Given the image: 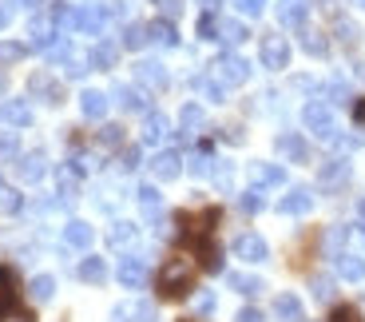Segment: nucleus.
<instances>
[{
	"mask_svg": "<svg viewBox=\"0 0 365 322\" xmlns=\"http://www.w3.org/2000/svg\"><path fill=\"white\" fill-rule=\"evenodd\" d=\"M314 207V191L310 187H290V191L282 195V203H278V211L282 215H306Z\"/></svg>",
	"mask_w": 365,
	"mask_h": 322,
	"instance_id": "nucleus-10",
	"label": "nucleus"
},
{
	"mask_svg": "<svg viewBox=\"0 0 365 322\" xmlns=\"http://www.w3.org/2000/svg\"><path fill=\"white\" fill-rule=\"evenodd\" d=\"M334 263H338V275L346 278V283H361V278H365V258L341 251V255H334Z\"/></svg>",
	"mask_w": 365,
	"mask_h": 322,
	"instance_id": "nucleus-22",
	"label": "nucleus"
},
{
	"mask_svg": "<svg viewBox=\"0 0 365 322\" xmlns=\"http://www.w3.org/2000/svg\"><path fill=\"white\" fill-rule=\"evenodd\" d=\"M20 179H28V183H36V179H44V171H48V159H44V151H32V156H24L20 159Z\"/></svg>",
	"mask_w": 365,
	"mask_h": 322,
	"instance_id": "nucleus-25",
	"label": "nucleus"
},
{
	"mask_svg": "<svg viewBox=\"0 0 365 322\" xmlns=\"http://www.w3.org/2000/svg\"><path fill=\"white\" fill-rule=\"evenodd\" d=\"M76 275H80L83 283H103V278H108V263H103V258H83Z\"/></svg>",
	"mask_w": 365,
	"mask_h": 322,
	"instance_id": "nucleus-33",
	"label": "nucleus"
},
{
	"mask_svg": "<svg viewBox=\"0 0 365 322\" xmlns=\"http://www.w3.org/2000/svg\"><path fill=\"white\" fill-rule=\"evenodd\" d=\"M0 92H4V76H0Z\"/></svg>",
	"mask_w": 365,
	"mask_h": 322,
	"instance_id": "nucleus-59",
	"label": "nucleus"
},
{
	"mask_svg": "<svg viewBox=\"0 0 365 322\" xmlns=\"http://www.w3.org/2000/svg\"><path fill=\"white\" fill-rule=\"evenodd\" d=\"M135 80L147 84V88H155V92H163V88H167V68L159 64V60H139V64H135Z\"/></svg>",
	"mask_w": 365,
	"mask_h": 322,
	"instance_id": "nucleus-14",
	"label": "nucleus"
},
{
	"mask_svg": "<svg viewBox=\"0 0 365 322\" xmlns=\"http://www.w3.org/2000/svg\"><path fill=\"white\" fill-rule=\"evenodd\" d=\"M349 179V159H326V163H322V171H318V183L322 187H329V191H334V187H341Z\"/></svg>",
	"mask_w": 365,
	"mask_h": 322,
	"instance_id": "nucleus-13",
	"label": "nucleus"
},
{
	"mask_svg": "<svg viewBox=\"0 0 365 322\" xmlns=\"http://www.w3.org/2000/svg\"><path fill=\"white\" fill-rule=\"evenodd\" d=\"M179 9H182V0H163V12H167V16H179Z\"/></svg>",
	"mask_w": 365,
	"mask_h": 322,
	"instance_id": "nucleus-54",
	"label": "nucleus"
},
{
	"mask_svg": "<svg viewBox=\"0 0 365 322\" xmlns=\"http://www.w3.org/2000/svg\"><path fill=\"white\" fill-rule=\"evenodd\" d=\"M326 100H329V104H349V88H346L341 80L326 84Z\"/></svg>",
	"mask_w": 365,
	"mask_h": 322,
	"instance_id": "nucleus-45",
	"label": "nucleus"
},
{
	"mask_svg": "<svg viewBox=\"0 0 365 322\" xmlns=\"http://www.w3.org/2000/svg\"><path fill=\"white\" fill-rule=\"evenodd\" d=\"M135 199H139V207H143L147 219H159V211H163V195H159L155 187H139Z\"/></svg>",
	"mask_w": 365,
	"mask_h": 322,
	"instance_id": "nucleus-28",
	"label": "nucleus"
},
{
	"mask_svg": "<svg viewBox=\"0 0 365 322\" xmlns=\"http://www.w3.org/2000/svg\"><path fill=\"white\" fill-rule=\"evenodd\" d=\"M135 239H139V227H135V223H128V219L111 223V231H108V247L123 251V247H131Z\"/></svg>",
	"mask_w": 365,
	"mask_h": 322,
	"instance_id": "nucleus-23",
	"label": "nucleus"
},
{
	"mask_svg": "<svg viewBox=\"0 0 365 322\" xmlns=\"http://www.w3.org/2000/svg\"><path fill=\"white\" fill-rule=\"evenodd\" d=\"M151 171H155V179L167 183V179H175V175L182 171V156L179 151H159V156L151 159Z\"/></svg>",
	"mask_w": 365,
	"mask_h": 322,
	"instance_id": "nucleus-21",
	"label": "nucleus"
},
{
	"mask_svg": "<svg viewBox=\"0 0 365 322\" xmlns=\"http://www.w3.org/2000/svg\"><path fill=\"white\" fill-rule=\"evenodd\" d=\"M306 16H310V0H278V20L286 28H306Z\"/></svg>",
	"mask_w": 365,
	"mask_h": 322,
	"instance_id": "nucleus-11",
	"label": "nucleus"
},
{
	"mask_svg": "<svg viewBox=\"0 0 365 322\" xmlns=\"http://www.w3.org/2000/svg\"><path fill=\"white\" fill-rule=\"evenodd\" d=\"M195 275H199V263L191 255H171L159 267V298H182L195 291Z\"/></svg>",
	"mask_w": 365,
	"mask_h": 322,
	"instance_id": "nucleus-1",
	"label": "nucleus"
},
{
	"mask_svg": "<svg viewBox=\"0 0 365 322\" xmlns=\"http://www.w3.org/2000/svg\"><path fill=\"white\" fill-rule=\"evenodd\" d=\"M187 167H191V175H199V179H202V175H215V159H210L207 151H195Z\"/></svg>",
	"mask_w": 365,
	"mask_h": 322,
	"instance_id": "nucleus-41",
	"label": "nucleus"
},
{
	"mask_svg": "<svg viewBox=\"0 0 365 322\" xmlns=\"http://www.w3.org/2000/svg\"><path fill=\"white\" fill-rule=\"evenodd\" d=\"M171 136V120H167L163 111H147V120H143V144H163V139Z\"/></svg>",
	"mask_w": 365,
	"mask_h": 322,
	"instance_id": "nucleus-15",
	"label": "nucleus"
},
{
	"mask_svg": "<svg viewBox=\"0 0 365 322\" xmlns=\"http://www.w3.org/2000/svg\"><path fill=\"white\" fill-rule=\"evenodd\" d=\"M28 36H32V48H36V52H52V44L60 40V36H56V24L48 16H32Z\"/></svg>",
	"mask_w": 365,
	"mask_h": 322,
	"instance_id": "nucleus-9",
	"label": "nucleus"
},
{
	"mask_svg": "<svg viewBox=\"0 0 365 322\" xmlns=\"http://www.w3.org/2000/svg\"><path fill=\"white\" fill-rule=\"evenodd\" d=\"M258 56H262V68H270V72H282L286 64H290V44H286V36H262V48H258Z\"/></svg>",
	"mask_w": 365,
	"mask_h": 322,
	"instance_id": "nucleus-4",
	"label": "nucleus"
},
{
	"mask_svg": "<svg viewBox=\"0 0 365 322\" xmlns=\"http://www.w3.org/2000/svg\"><path fill=\"white\" fill-rule=\"evenodd\" d=\"M329 322H365V318L354 311V306H338V311L329 314Z\"/></svg>",
	"mask_w": 365,
	"mask_h": 322,
	"instance_id": "nucleus-47",
	"label": "nucleus"
},
{
	"mask_svg": "<svg viewBox=\"0 0 365 322\" xmlns=\"http://www.w3.org/2000/svg\"><path fill=\"white\" fill-rule=\"evenodd\" d=\"M199 36L202 40H219V16H215V12H202L199 16Z\"/></svg>",
	"mask_w": 365,
	"mask_h": 322,
	"instance_id": "nucleus-42",
	"label": "nucleus"
},
{
	"mask_svg": "<svg viewBox=\"0 0 365 322\" xmlns=\"http://www.w3.org/2000/svg\"><path fill=\"white\" fill-rule=\"evenodd\" d=\"M52 295H56V278L52 275H36V278H32V298H36V303H48Z\"/></svg>",
	"mask_w": 365,
	"mask_h": 322,
	"instance_id": "nucleus-38",
	"label": "nucleus"
},
{
	"mask_svg": "<svg viewBox=\"0 0 365 322\" xmlns=\"http://www.w3.org/2000/svg\"><path fill=\"white\" fill-rule=\"evenodd\" d=\"M235 322H266L262 311H255V306H242V311L235 314Z\"/></svg>",
	"mask_w": 365,
	"mask_h": 322,
	"instance_id": "nucleus-51",
	"label": "nucleus"
},
{
	"mask_svg": "<svg viewBox=\"0 0 365 322\" xmlns=\"http://www.w3.org/2000/svg\"><path fill=\"white\" fill-rule=\"evenodd\" d=\"M80 108H83L88 120H103V116H108V96L96 92V88H88V92L80 96Z\"/></svg>",
	"mask_w": 365,
	"mask_h": 322,
	"instance_id": "nucleus-26",
	"label": "nucleus"
},
{
	"mask_svg": "<svg viewBox=\"0 0 365 322\" xmlns=\"http://www.w3.org/2000/svg\"><path fill=\"white\" fill-rule=\"evenodd\" d=\"M195 92L207 96V100H215V104L227 100V88H222V84L215 80V76H195Z\"/></svg>",
	"mask_w": 365,
	"mask_h": 322,
	"instance_id": "nucleus-31",
	"label": "nucleus"
},
{
	"mask_svg": "<svg viewBox=\"0 0 365 322\" xmlns=\"http://www.w3.org/2000/svg\"><path fill=\"white\" fill-rule=\"evenodd\" d=\"M123 167H139V148H123Z\"/></svg>",
	"mask_w": 365,
	"mask_h": 322,
	"instance_id": "nucleus-52",
	"label": "nucleus"
},
{
	"mask_svg": "<svg viewBox=\"0 0 365 322\" xmlns=\"http://www.w3.org/2000/svg\"><path fill=\"white\" fill-rule=\"evenodd\" d=\"M230 251H235V258H242V263H266V258H270V247H266L262 235H238V239L230 243Z\"/></svg>",
	"mask_w": 365,
	"mask_h": 322,
	"instance_id": "nucleus-5",
	"label": "nucleus"
},
{
	"mask_svg": "<svg viewBox=\"0 0 365 322\" xmlns=\"http://www.w3.org/2000/svg\"><path fill=\"white\" fill-rule=\"evenodd\" d=\"M250 32H247V24L242 20H219V40L222 44H242Z\"/></svg>",
	"mask_w": 365,
	"mask_h": 322,
	"instance_id": "nucleus-32",
	"label": "nucleus"
},
{
	"mask_svg": "<svg viewBox=\"0 0 365 322\" xmlns=\"http://www.w3.org/2000/svg\"><path fill=\"white\" fill-rule=\"evenodd\" d=\"M195 311H199V314H210V311H215V295H210V291L195 295Z\"/></svg>",
	"mask_w": 365,
	"mask_h": 322,
	"instance_id": "nucleus-49",
	"label": "nucleus"
},
{
	"mask_svg": "<svg viewBox=\"0 0 365 322\" xmlns=\"http://www.w3.org/2000/svg\"><path fill=\"white\" fill-rule=\"evenodd\" d=\"M227 286H230V291H238V295H247V298H255V295H262V291H266L262 278L242 275V271H230V275H227Z\"/></svg>",
	"mask_w": 365,
	"mask_h": 322,
	"instance_id": "nucleus-24",
	"label": "nucleus"
},
{
	"mask_svg": "<svg viewBox=\"0 0 365 322\" xmlns=\"http://www.w3.org/2000/svg\"><path fill=\"white\" fill-rule=\"evenodd\" d=\"M274 314L282 322H302V303L294 295H278L274 298Z\"/></svg>",
	"mask_w": 365,
	"mask_h": 322,
	"instance_id": "nucleus-30",
	"label": "nucleus"
},
{
	"mask_svg": "<svg viewBox=\"0 0 365 322\" xmlns=\"http://www.w3.org/2000/svg\"><path fill=\"white\" fill-rule=\"evenodd\" d=\"M100 144L103 148H119V144H123V128H119V124H108V128L100 131Z\"/></svg>",
	"mask_w": 365,
	"mask_h": 322,
	"instance_id": "nucleus-44",
	"label": "nucleus"
},
{
	"mask_svg": "<svg viewBox=\"0 0 365 322\" xmlns=\"http://www.w3.org/2000/svg\"><path fill=\"white\" fill-rule=\"evenodd\" d=\"M0 120L9 128H28L32 124V104L28 100H4L0 104Z\"/></svg>",
	"mask_w": 365,
	"mask_h": 322,
	"instance_id": "nucleus-12",
	"label": "nucleus"
},
{
	"mask_svg": "<svg viewBox=\"0 0 365 322\" xmlns=\"http://www.w3.org/2000/svg\"><path fill=\"white\" fill-rule=\"evenodd\" d=\"M329 295H334V283H329V278H314V298H322V303H326Z\"/></svg>",
	"mask_w": 365,
	"mask_h": 322,
	"instance_id": "nucleus-50",
	"label": "nucleus"
},
{
	"mask_svg": "<svg viewBox=\"0 0 365 322\" xmlns=\"http://www.w3.org/2000/svg\"><path fill=\"white\" fill-rule=\"evenodd\" d=\"M24 56H28V44H16V40H0V68L20 64Z\"/></svg>",
	"mask_w": 365,
	"mask_h": 322,
	"instance_id": "nucleus-35",
	"label": "nucleus"
},
{
	"mask_svg": "<svg viewBox=\"0 0 365 322\" xmlns=\"http://www.w3.org/2000/svg\"><path fill=\"white\" fill-rule=\"evenodd\" d=\"M115 278L128 291H139V286L147 283V263L139 255H128V258H119V267H115Z\"/></svg>",
	"mask_w": 365,
	"mask_h": 322,
	"instance_id": "nucleus-7",
	"label": "nucleus"
},
{
	"mask_svg": "<svg viewBox=\"0 0 365 322\" xmlns=\"http://www.w3.org/2000/svg\"><path fill=\"white\" fill-rule=\"evenodd\" d=\"M64 243H68V247H76V251H88L91 243H96V227L83 223V219H72L64 227Z\"/></svg>",
	"mask_w": 365,
	"mask_h": 322,
	"instance_id": "nucleus-16",
	"label": "nucleus"
},
{
	"mask_svg": "<svg viewBox=\"0 0 365 322\" xmlns=\"http://www.w3.org/2000/svg\"><path fill=\"white\" fill-rule=\"evenodd\" d=\"M119 60V44H111V40H96L88 52V64L91 68H100V72H108V68H115Z\"/></svg>",
	"mask_w": 365,
	"mask_h": 322,
	"instance_id": "nucleus-17",
	"label": "nucleus"
},
{
	"mask_svg": "<svg viewBox=\"0 0 365 322\" xmlns=\"http://www.w3.org/2000/svg\"><path fill=\"white\" fill-rule=\"evenodd\" d=\"M354 120H357V124H365V100H357V104H354Z\"/></svg>",
	"mask_w": 365,
	"mask_h": 322,
	"instance_id": "nucleus-55",
	"label": "nucleus"
},
{
	"mask_svg": "<svg viewBox=\"0 0 365 322\" xmlns=\"http://www.w3.org/2000/svg\"><path fill=\"white\" fill-rule=\"evenodd\" d=\"M147 36L155 40V44H163V48H175V44H179L171 20H151V24H147Z\"/></svg>",
	"mask_w": 365,
	"mask_h": 322,
	"instance_id": "nucleus-27",
	"label": "nucleus"
},
{
	"mask_svg": "<svg viewBox=\"0 0 365 322\" xmlns=\"http://www.w3.org/2000/svg\"><path fill=\"white\" fill-rule=\"evenodd\" d=\"M12 298H16V283H12V271L0 267V311H4V306H12Z\"/></svg>",
	"mask_w": 365,
	"mask_h": 322,
	"instance_id": "nucleus-39",
	"label": "nucleus"
},
{
	"mask_svg": "<svg viewBox=\"0 0 365 322\" xmlns=\"http://www.w3.org/2000/svg\"><path fill=\"white\" fill-rule=\"evenodd\" d=\"M147 40H151V36H147V24H128V28H123V48H131V52H139Z\"/></svg>",
	"mask_w": 365,
	"mask_h": 322,
	"instance_id": "nucleus-36",
	"label": "nucleus"
},
{
	"mask_svg": "<svg viewBox=\"0 0 365 322\" xmlns=\"http://www.w3.org/2000/svg\"><path fill=\"white\" fill-rule=\"evenodd\" d=\"M278 151H282L286 159H294V163H306V159H310V144L302 136H294V131H282V136H278Z\"/></svg>",
	"mask_w": 365,
	"mask_h": 322,
	"instance_id": "nucleus-19",
	"label": "nucleus"
},
{
	"mask_svg": "<svg viewBox=\"0 0 365 322\" xmlns=\"http://www.w3.org/2000/svg\"><path fill=\"white\" fill-rule=\"evenodd\" d=\"M76 167L68 163V167H60V175H56V179H60V195H76Z\"/></svg>",
	"mask_w": 365,
	"mask_h": 322,
	"instance_id": "nucleus-43",
	"label": "nucleus"
},
{
	"mask_svg": "<svg viewBox=\"0 0 365 322\" xmlns=\"http://www.w3.org/2000/svg\"><path fill=\"white\" fill-rule=\"evenodd\" d=\"M354 4H357V9H365V0H354Z\"/></svg>",
	"mask_w": 365,
	"mask_h": 322,
	"instance_id": "nucleus-57",
	"label": "nucleus"
},
{
	"mask_svg": "<svg viewBox=\"0 0 365 322\" xmlns=\"http://www.w3.org/2000/svg\"><path fill=\"white\" fill-rule=\"evenodd\" d=\"M207 124V116H202V108L199 104H187V108L179 111V128H182V136H195V131Z\"/></svg>",
	"mask_w": 365,
	"mask_h": 322,
	"instance_id": "nucleus-29",
	"label": "nucleus"
},
{
	"mask_svg": "<svg viewBox=\"0 0 365 322\" xmlns=\"http://www.w3.org/2000/svg\"><path fill=\"white\" fill-rule=\"evenodd\" d=\"M115 100L123 111H143V116L151 111V100H147L143 88H128V84H123V88H115Z\"/></svg>",
	"mask_w": 365,
	"mask_h": 322,
	"instance_id": "nucleus-20",
	"label": "nucleus"
},
{
	"mask_svg": "<svg viewBox=\"0 0 365 322\" xmlns=\"http://www.w3.org/2000/svg\"><path fill=\"white\" fill-rule=\"evenodd\" d=\"M0 322H32L28 314H12V318H0Z\"/></svg>",
	"mask_w": 365,
	"mask_h": 322,
	"instance_id": "nucleus-56",
	"label": "nucleus"
},
{
	"mask_svg": "<svg viewBox=\"0 0 365 322\" xmlns=\"http://www.w3.org/2000/svg\"><path fill=\"white\" fill-rule=\"evenodd\" d=\"M202 4H219V0H202Z\"/></svg>",
	"mask_w": 365,
	"mask_h": 322,
	"instance_id": "nucleus-60",
	"label": "nucleus"
},
{
	"mask_svg": "<svg viewBox=\"0 0 365 322\" xmlns=\"http://www.w3.org/2000/svg\"><path fill=\"white\" fill-rule=\"evenodd\" d=\"M235 9L242 12V16H258V12L266 9V0H235Z\"/></svg>",
	"mask_w": 365,
	"mask_h": 322,
	"instance_id": "nucleus-46",
	"label": "nucleus"
},
{
	"mask_svg": "<svg viewBox=\"0 0 365 322\" xmlns=\"http://www.w3.org/2000/svg\"><path fill=\"white\" fill-rule=\"evenodd\" d=\"M302 48L310 56H326L329 52V44L322 40V32H314V28H302Z\"/></svg>",
	"mask_w": 365,
	"mask_h": 322,
	"instance_id": "nucleus-37",
	"label": "nucleus"
},
{
	"mask_svg": "<svg viewBox=\"0 0 365 322\" xmlns=\"http://www.w3.org/2000/svg\"><path fill=\"white\" fill-rule=\"evenodd\" d=\"M250 179H255V187H282L286 167L282 163H255L250 167Z\"/></svg>",
	"mask_w": 365,
	"mask_h": 322,
	"instance_id": "nucleus-18",
	"label": "nucleus"
},
{
	"mask_svg": "<svg viewBox=\"0 0 365 322\" xmlns=\"http://www.w3.org/2000/svg\"><path fill=\"white\" fill-rule=\"evenodd\" d=\"M182 322H202V318H182Z\"/></svg>",
	"mask_w": 365,
	"mask_h": 322,
	"instance_id": "nucleus-58",
	"label": "nucleus"
},
{
	"mask_svg": "<svg viewBox=\"0 0 365 322\" xmlns=\"http://www.w3.org/2000/svg\"><path fill=\"white\" fill-rule=\"evenodd\" d=\"M302 124H306L318 139L338 144V124H334V111H329L326 100H310V104H306V108H302Z\"/></svg>",
	"mask_w": 365,
	"mask_h": 322,
	"instance_id": "nucleus-2",
	"label": "nucleus"
},
{
	"mask_svg": "<svg viewBox=\"0 0 365 322\" xmlns=\"http://www.w3.org/2000/svg\"><path fill=\"white\" fill-rule=\"evenodd\" d=\"M28 92H32V100H44V104H60V100H64V88H60L48 72H32Z\"/></svg>",
	"mask_w": 365,
	"mask_h": 322,
	"instance_id": "nucleus-8",
	"label": "nucleus"
},
{
	"mask_svg": "<svg viewBox=\"0 0 365 322\" xmlns=\"http://www.w3.org/2000/svg\"><path fill=\"white\" fill-rule=\"evenodd\" d=\"M16 148H20V144H16L12 131H9V136H0V159H12V156H16Z\"/></svg>",
	"mask_w": 365,
	"mask_h": 322,
	"instance_id": "nucleus-48",
	"label": "nucleus"
},
{
	"mask_svg": "<svg viewBox=\"0 0 365 322\" xmlns=\"http://www.w3.org/2000/svg\"><path fill=\"white\" fill-rule=\"evenodd\" d=\"M238 207H242V211H262L266 207V199H262V187H250V191H242V199H238Z\"/></svg>",
	"mask_w": 365,
	"mask_h": 322,
	"instance_id": "nucleus-40",
	"label": "nucleus"
},
{
	"mask_svg": "<svg viewBox=\"0 0 365 322\" xmlns=\"http://www.w3.org/2000/svg\"><path fill=\"white\" fill-rule=\"evenodd\" d=\"M9 20H12V9H9V0H0V32L9 28Z\"/></svg>",
	"mask_w": 365,
	"mask_h": 322,
	"instance_id": "nucleus-53",
	"label": "nucleus"
},
{
	"mask_svg": "<svg viewBox=\"0 0 365 322\" xmlns=\"http://www.w3.org/2000/svg\"><path fill=\"white\" fill-rule=\"evenodd\" d=\"M20 207H24V195H20L16 187L0 183V215H16Z\"/></svg>",
	"mask_w": 365,
	"mask_h": 322,
	"instance_id": "nucleus-34",
	"label": "nucleus"
},
{
	"mask_svg": "<svg viewBox=\"0 0 365 322\" xmlns=\"http://www.w3.org/2000/svg\"><path fill=\"white\" fill-rule=\"evenodd\" d=\"M215 80H219L222 88H238V84L250 80V64L235 52H222L219 60H215Z\"/></svg>",
	"mask_w": 365,
	"mask_h": 322,
	"instance_id": "nucleus-3",
	"label": "nucleus"
},
{
	"mask_svg": "<svg viewBox=\"0 0 365 322\" xmlns=\"http://www.w3.org/2000/svg\"><path fill=\"white\" fill-rule=\"evenodd\" d=\"M215 223H219V211H215V207H207V211H199V215H191V211L179 215V227L187 231V235H195V239H207L210 231H215Z\"/></svg>",
	"mask_w": 365,
	"mask_h": 322,
	"instance_id": "nucleus-6",
	"label": "nucleus"
}]
</instances>
